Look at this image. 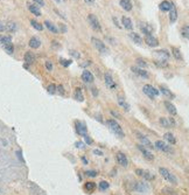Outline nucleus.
Listing matches in <instances>:
<instances>
[{
	"label": "nucleus",
	"instance_id": "6ab92c4d",
	"mask_svg": "<svg viewBox=\"0 0 189 195\" xmlns=\"http://www.w3.org/2000/svg\"><path fill=\"white\" fill-rule=\"evenodd\" d=\"M131 70L134 73V74H137L138 76H140V77H144V78H148V73L146 71V70H144L143 68H139V67H132L131 68Z\"/></svg>",
	"mask_w": 189,
	"mask_h": 195
},
{
	"label": "nucleus",
	"instance_id": "6e6d98bb",
	"mask_svg": "<svg viewBox=\"0 0 189 195\" xmlns=\"http://www.w3.org/2000/svg\"><path fill=\"white\" fill-rule=\"evenodd\" d=\"M36 5H39V6H45V1L43 0H33Z\"/></svg>",
	"mask_w": 189,
	"mask_h": 195
},
{
	"label": "nucleus",
	"instance_id": "49530a36",
	"mask_svg": "<svg viewBox=\"0 0 189 195\" xmlns=\"http://www.w3.org/2000/svg\"><path fill=\"white\" fill-rule=\"evenodd\" d=\"M154 62H155V64L160 68H165L168 66V62H166V61H154Z\"/></svg>",
	"mask_w": 189,
	"mask_h": 195
},
{
	"label": "nucleus",
	"instance_id": "9b49d317",
	"mask_svg": "<svg viewBox=\"0 0 189 195\" xmlns=\"http://www.w3.org/2000/svg\"><path fill=\"white\" fill-rule=\"evenodd\" d=\"M136 135H137V138L140 140V143H141L143 146L147 147V149H154V145L151 143V140H150L147 137H145L144 135H141L140 132H136Z\"/></svg>",
	"mask_w": 189,
	"mask_h": 195
},
{
	"label": "nucleus",
	"instance_id": "3c124183",
	"mask_svg": "<svg viewBox=\"0 0 189 195\" xmlns=\"http://www.w3.org/2000/svg\"><path fill=\"white\" fill-rule=\"evenodd\" d=\"M111 115H112L113 117H116V118H118V119H120L121 118V115L119 112H117L116 110H111Z\"/></svg>",
	"mask_w": 189,
	"mask_h": 195
},
{
	"label": "nucleus",
	"instance_id": "680f3d73",
	"mask_svg": "<svg viewBox=\"0 0 189 195\" xmlns=\"http://www.w3.org/2000/svg\"><path fill=\"white\" fill-rule=\"evenodd\" d=\"M21 154H22V153H21V151H18V152H16V156H18V158H19V159H20L21 161H23L22 156H21Z\"/></svg>",
	"mask_w": 189,
	"mask_h": 195
},
{
	"label": "nucleus",
	"instance_id": "1a4fd4ad",
	"mask_svg": "<svg viewBox=\"0 0 189 195\" xmlns=\"http://www.w3.org/2000/svg\"><path fill=\"white\" fill-rule=\"evenodd\" d=\"M91 41H92V45L96 47V49L100 53H107L109 52V49H107V47L104 45V42L103 41H100L99 39H96V38H92L91 39Z\"/></svg>",
	"mask_w": 189,
	"mask_h": 195
},
{
	"label": "nucleus",
	"instance_id": "052dcab7",
	"mask_svg": "<svg viewBox=\"0 0 189 195\" xmlns=\"http://www.w3.org/2000/svg\"><path fill=\"white\" fill-rule=\"evenodd\" d=\"M93 154H96V156H103V152L99 150H93Z\"/></svg>",
	"mask_w": 189,
	"mask_h": 195
},
{
	"label": "nucleus",
	"instance_id": "bf43d9fd",
	"mask_svg": "<svg viewBox=\"0 0 189 195\" xmlns=\"http://www.w3.org/2000/svg\"><path fill=\"white\" fill-rule=\"evenodd\" d=\"M112 20H113V22H114V25L118 27V28H120V25H119V22H118V20H117V18H112Z\"/></svg>",
	"mask_w": 189,
	"mask_h": 195
},
{
	"label": "nucleus",
	"instance_id": "f257e3e1",
	"mask_svg": "<svg viewBox=\"0 0 189 195\" xmlns=\"http://www.w3.org/2000/svg\"><path fill=\"white\" fill-rule=\"evenodd\" d=\"M106 124H107L109 128H110L117 137H119V138H124V137H125V133H124L121 126L114 119H109L106 121Z\"/></svg>",
	"mask_w": 189,
	"mask_h": 195
},
{
	"label": "nucleus",
	"instance_id": "37998d69",
	"mask_svg": "<svg viewBox=\"0 0 189 195\" xmlns=\"http://www.w3.org/2000/svg\"><path fill=\"white\" fill-rule=\"evenodd\" d=\"M56 87H57V85H55V84H49L48 88H47V91H48L50 95L56 94Z\"/></svg>",
	"mask_w": 189,
	"mask_h": 195
},
{
	"label": "nucleus",
	"instance_id": "39448f33",
	"mask_svg": "<svg viewBox=\"0 0 189 195\" xmlns=\"http://www.w3.org/2000/svg\"><path fill=\"white\" fill-rule=\"evenodd\" d=\"M153 55L155 56V59L157 61H166L168 62L169 60V52L166 50V49H159V50H155V52L153 53Z\"/></svg>",
	"mask_w": 189,
	"mask_h": 195
},
{
	"label": "nucleus",
	"instance_id": "ea45409f",
	"mask_svg": "<svg viewBox=\"0 0 189 195\" xmlns=\"http://www.w3.org/2000/svg\"><path fill=\"white\" fill-rule=\"evenodd\" d=\"M162 194L164 195H176L174 189H172V188H168V187H165L162 189Z\"/></svg>",
	"mask_w": 189,
	"mask_h": 195
},
{
	"label": "nucleus",
	"instance_id": "72a5a7b5",
	"mask_svg": "<svg viewBox=\"0 0 189 195\" xmlns=\"http://www.w3.org/2000/svg\"><path fill=\"white\" fill-rule=\"evenodd\" d=\"M130 38L133 40V42H136V43H138V45H141L143 43V39H141V36L139 35V34H137V33H130Z\"/></svg>",
	"mask_w": 189,
	"mask_h": 195
},
{
	"label": "nucleus",
	"instance_id": "2f4dec72",
	"mask_svg": "<svg viewBox=\"0 0 189 195\" xmlns=\"http://www.w3.org/2000/svg\"><path fill=\"white\" fill-rule=\"evenodd\" d=\"M28 9L30 11V13H32V14L36 15V16H40V15H41V11H40V8H39L36 5L28 4Z\"/></svg>",
	"mask_w": 189,
	"mask_h": 195
},
{
	"label": "nucleus",
	"instance_id": "864d4df0",
	"mask_svg": "<svg viewBox=\"0 0 189 195\" xmlns=\"http://www.w3.org/2000/svg\"><path fill=\"white\" fill-rule=\"evenodd\" d=\"M84 139H85V143L88 144V145H91V144H93V140H92V138H90L89 135H85V137H84Z\"/></svg>",
	"mask_w": 189,
	"mask_h": 195
},
{
	"label": "nucleus",
	"instance_id": "f8f14e48",
	"mask_svg": "<svg viewBox=\"0 0 189 195\" xmlns=\"http://www.w3.org/2000/svg\"><path fill=\"white\" fill-rule=\"evenodd\" d=\"M116 160L121 167H127L129 166V159L125 156V153H123V152H118L116 154Z\"/></svg>",
	"mask_w": 189,
	"mask_h": 195
},
{
	"label": "nucleus",
	"instance_id": "09e8293b",
	"mask_svg": "<svg viewBox=\"0 0 189 195\" xmlns=\"http://www.w3.org/2000/svg\"><path fill=\"white\" fill-rule=\"evenodd\" d=\"M56 92H59L60 95H64V88H63V85H57V87H56Z\"/></svg>",
	"mask_w": 189,
	"mask_h": 195
},
{
	"label": "nucleus",
	"instance_id": "6e6552de",
	"mask_svg": "<svg viewBox=\"0 0 189 195\" xmlns=\"http://www.w3.org/2000/svg\"><path fill=\"white\" fill-rule=\"evenodd\" d=\"M136 174L138 175V176L144 178L146 181H152V180H154V179H155V176H154L151 172H148V171H144V169H141V168H137Z\"/></svg>",
	"mask_w": 189,
	"mask_h": 195
},
{
	"label": "nucleus",
	"instance_id": "a18cd8bd",
	"mask_svg": "<svg viewBox=\"0 0 189 195\" xmlns=\"http://www.w3.org/2000/svg\"><path fill=\"white\" fill-rule=\"evenodd\" d=\"M136 61H137V64L139 66V68H146L147 67V63H146L143 59H137Z\"/></svg>",
	"mask_w": 189,
	"mask_h": 195
},
{
	"label": "nucleus",
	"instance_id": "a19ab883",
	"mask_svg": "<svg viewBox=\"0 0 189 195\" xmlns=\"http://www.w3.org/2000/svg\"><path fill=\"white\" fill-rule=\"evenodd\" d=\"M98 187L100 190H106V189H109V187H110V183H109L107 181H100Z\"/></svg>",
	"mask_w": 189,
	"mask_h": 195
},
{
	"label": "nucleus",
	"instance_id": "0e129e2a",
	"mask_svg": "<svg viewBox=\"0 0 189 195\" xmlns=\"http://www.w3.org/2000/svg\"><path fill=\"white\" fill-rule=\"evenodd\" d=\"M89 64H91V61H86V62L82 63L81 66H82V67H86V66H89Z\"/></svg>",
	"mask_w": 189,
	"mask_h": 195
},
{
	"label": "nucleus",
	"instance_id": "603ef678",
	"mask_svg": "<svg viewBox=\"0 0 189 195\" xmlns=\"http://www.w3.org/2000/svg\"><path fill=\"white\" fill-rule=\"evenodd\" d=\"M70 55H73V56L76 57V59H79V57H81V54L77 53L76 50H70Z\"/></svg>",
	"mask_w": 189,
	"mask_h": 195
},
{
	"label": "nucleus",
	"instance_id": "473e14b6",
	"mask_svg": "<svg viewBox=\"0 0 189 195\" xmlns=\"http://www.w3.org/2000/svg\"><path fill=\"white\" fill-rule=\"evenodd\" d=\"M172 53H173V56H174L177 61L183 60V56H182V54H181V52H180V49H179V48H176V47H172Z\"/></svg>",
	"mask_w": 189,
	"mask_h": 195
},
{
	"label": "nucleus",
	"instance_id": "ddd939ff",
	"mask_svg": "<svg viewBox=\"0 0 189 195\" xmlns=\"http://www.w3.org/2000/svg\"><path fill=\"white\" fill-rule=\"evenodd\" d=\"M75 125H76V131H77L78 135H82V137L88 135V128H86V126H85V124H84L83 121L76 120Z\"/></svg>",
	"mask_w": 189,
	"mask_h": 195
},
{
	"label": "nucleus",
	"instance_id": "a211bd4d",
	"mask_svg": "<svg viewBox=\"0 0 189 195\" xmlns=\"http://www.w3.org/2000/svg\"><path fill=\"white\" fill-rule=\"evenodd\" d=\"M145 41H146V43L150 47H158L159 46V40L157 38H154L153 35H146Z\"/></svg>",
	"mask_w": 189,
	"mask_h": 195
},
{
	"label": "nucleus",
	"instance_id": "bb28decb",
	"mask_svg": "<svg viewBox=\"0 0 189 195\" xmlns=\"http://www.w3.org/2000/svg\"><path fill=\"white\" fill-rule=\"evenodd\" d=\"M45 26L48 28V29L50 30L53 34H59V29H57V27L54 25L52 21H49V20H46L45 21Z\"/></svg>",
	"mask_w": 189,
	"mask_h": 195
},
{
	"label": "nucleus",
	"instance_id": "cd10ccee",
	"mask_svg": "<svg viewBox=\"0 0 189 195\" xmlns=\"http://www.w3.org/2000/svg\"><path fill=\"white\" fill-rule=\"evenodd\" d=\"M23 60H25V62H26L27 64H32V63L35 61V55H34L32 52H27L26 54H25Z\"/></svg>",
	"mask_w": 189,
	"mask_h": 195
},
{
	"label": "nucleus",
	"instance_id": "7c9ffc66",
	"mask_svg": "<svg viewBox=\"0 0 189 195\" xmlns=\"http://www.w3.org/2000/svg\"><path fill=\"white\" fill-rule=\"evenodd\" d=\"M74 97L77 102H83L84 101V96H83V92L81 90V88H76L75 89V92H74Z\"/></svg>",
	"mask_w": 189,
	"mask_h": 195
},
{
	"label": "nucleus",
	"instance_id": "0eeeda50",
	"mask_svg": "<svg viewBox=\"0 0 189 195\" xmlns=\"http://www.w3.org/2000/svg\"><path fill=\"white\" fill-rule=\"evenodd\" d=\"M133 188L138 193H146V192L150 190V185L147 182H144V181H137Z\"/></svg>",
	"mask_w": 189,
	"mask_h": 195
},
{
	"label": "nucleus",
	"instance_id": "c756f323",
	"mask_svg": "<svg viewBox=\"0 0 189 195\" xmlns=\"http://www.w3.org/2000/svg\"><path fill=\"white\" fill-rule=\"evenodd\" d=\"M120 6L123 9H125V11H127L130 12L131 9H132V2H131V0H120Z\"/></svg>",
	"mask_w": 189,
	"mask_h": 195
},
{
	"label": "nucleus",
	"instance_id": "e433bc0d",
	"mask_svg": "<svg viewBox=\"0 0 189 195\" xmlns=\"http://www.w3.org/2000/svg\"><path fill=\"white\" fill-rule=\"evenodd\" d=\"M5 26H6V30H7V32H11V33H14L15 30H16V28H18V27H16V23L12 22V21L7 22Z\"/></svg>",
	"mask_w": 189,
	"mask_h": 195
},
{
	"label": "nucleus",
	"instance_id": "4468645a",
	"mask_svg": "<svg viewBox=\"0 0 189 195\" xmlns=\"http://www.w3.org/2000/svg\"><path fill=\"white\" fill-rule=\"evenodd\" d=\"M137 147H138V150L140 151L141 153H143V156H144V158H146L147 160H153L154 159V156L152 154V152L147 147H145V146H143L141 144H139V145H137Z\"/></svg>",
	"mask_w": 189,
	"mask_h": 195
},
{
	"label": "nucleus",
	"instance_id": "4be33fe9",
	"mask_svg": "<svg viewBox=\"0 0 189 195\" xmlns=\"http://www.w3.org/2000/svg\"><path fill=\"white\" fill-rule=\"evenodd\" d=\"M82 80H83V82L85 83H92L95 78H93L92 73H90L89 70H84L83 73H82Z\"/></svg>",
	"mask_w": 189,
	"mask_h": 195
},
{
	"label": "nucleus",
	"instance_id": "c03bdc74",
	"mask_svg": "<svg viewBox=\"0 0 189 195\" xmlns=\"http://www.w3.org/2000/svg\"><path fill=\"white\" fill-rule=\"evenodd\" d=\"M60 63L62 64V66H63V67H69V66L73 63V61H71V60H66V59H61Z\"/></svg>",
	"mask_w": 189,
	"mask_h": 195
},
{
	"label": "nucleus",
	"instance_id": "f704fd0d",
	"mask_svg": "<svg viewBox=\"0 0 189 195\" xmlns=\"http://www.w3.org/2000/svg\"><path fill=\"white\" fill-rule=\"evenodd\" d=\"M164 137H165V139H166L167 142L169 144H172V145H174L175 143H176V139H175V137L173 133H170V132H167V133H165L164 135Z\"/></svg>",
	"mask_w": 189,
	"mask_h": 195
},
{
	"label": "nucleus",
	"instance_id": "58836bf2",
	"mask_svg": "<svg viewBox=\"0 0 189 195\" xmlns=\"http://www.w3.org/2000/svg\"><path fill=\"white\" fill-rule=\"evenodd\" d=\"M30 25L35 28L36 30H42L43 29V26L41 25V23L39 22V21H36V20H30Z\"/></svg>",
	"mask_w": 189,
	"mask_h": 195
},
{
	"label": "nucleus",
	"instance_id": "13d9d810",
	"mask_svg": "<svg viewBox=\"0 0 189 195\" xmlns=\"http://www.w3.org/2000/svg\"><path fill=\"white\" fill-rule=\"evenodd\" d=\"M91 91H92V95H93L95 97H97V96H98V90H97L96 88H92V89H91Z\"/></svg>",
	"mask_w": 189,
	"mask_h": 195
},
{
	"label": "nucleus",
	"instance_id": "b1692460",
	"mask_svg": "<svg viewBox=\"0 0 189 195\" xmlns=\"http://www.w3.org/2000/svg\"><path fill=\"white\" fill-rule=\"evenodd\" d=\"M28 45H29V47L33 48V49H38V48H40V46H41V41H40V39H38L36 36H33V38H30Z\"/></svg>",
	"mask_w": 189,
	"mask_h": 195
},
{
	"label": "nucleus",
	"instance_id": "e2e57ef3",
	"mask_svg": "<svg viewBox=\"0 0 189 195\" xmlns=\"http://www.w3.org/2000/svg\"><path fill=\"white\" fill-rule=\"evenodd\" d=\"M84 2L88 4V5H93V4H95V0H84Z\"/></svg>",
	"mask_w": 189,
	"mask_h": 195
},
{
	"label": "nucleus",
	"instance_id": "5701e85b",
	"mask_svg": "<svg viewBox=\"0 0 189 195\" xmlns=\"http://www.w3.org/2000/svg\"><path fill=\"white\" fill-rule=\"evenodd\" d=\"M165 106H166L167 111L170 113L172 116H176L177 110H176V108H175L174 104H172V103H170V102H168V101H165Z\"/></svg>",
	"mask_w": 189,
	"mask_h": 195
},
{
	"label": "nucleus",
	"instance_id": "4c0bfd02",
	"mask_svg": "<svg viewBox=\"0 0 189 195\" xmlns=\"http://www.w3.org/2000/svg\"><path fill=\"white\" fill-rule=\"evenodd\" d=\"M4 49H5V52L7 53V54L12 55L13 52H14V46H13V43H7V45L4 46Z\"/></svg>",
	"mask_w": 189,
	"mask_h": 195
},
{
	"label": "nucleus",
	"instance_id": "a878e982",
	"mask_svg": "<svg viewBox=\"0 0 189 195\" xmlns=\"http://www.w3.org/2000/svg\"><path fill=\"white\" fill-rule=\"evenodd\" d=\"M177 20V9L175 7V5H173L172 9L169 11V21L172 23H174Z\"/></svg>",
	"mask_w": 189,
	"mask_h": 195
},
{
	"label": "nucleus",
	"instance_id": "c85d7f7f",
	"mask_svg": "<svg viewBox=\"0 0 189 195\" xmlns=\"http://www.w3.org/2000/svg\"><path fill=\"white\" fill-rule=\"evenodd\" d=\"M117 101H118V104L120 105L124 110L129 111V110H130V104L127 103V102H126V101H125V98L123 97V96H119V97L117 98Z\"/></svg>",
	"mask_w": 189,
	"mask_h": 195
},
{
	"label": "nucleus",
	"instance_id": "8fccbe9b",
	"mask_svg": "<svg viewBox=\"0 0 189 195\" xmlns=\"http://www.w3.org/2000/svg\"><path fill=\"white\" fill-rule=\"evenodd\" d=\"M46 68H47V70L52 71L53 70V63L50 61H46Z\"/></svg>",
	"mask_w": 189,
	"mask_h": 195
},
{
	"label": "nucleus",
	"instance_id": "dca6fc26",
	"mask_svg": "<svg viewBox=\"0 0 189 195\" xmlns=\"http://www.w3.org/2000/svg\"><path fill=\"white\" fill-rule=\"evenodd\" d=\"M173 2L172 1H168V0H164V1H161L159 4V8L160 11H162V12H169L172 7H173Z\"/></svg>",
	"mask_w": 189,
	"mask_h": 195
},
{
	"label": "nucleus",
	"instance_id": "79ce46f5",
	"mask_svg": "<svg viewBox=\"0 0 189 195\" xmlns=\"http://www.w3.org/2000/svg\"><path fill=\"white\" fill-rule=\"evenodd\" d=\"M181 33H182V36H183V38L189 39V25L188 26H184V27L182 28Z\"/></svg>",
	"mask_w": 189,
	"mask_h": 195
},
{
	"label": "nucleus",
	"instance_id": "20e7f679",
	"mask_svg": "<svg viewBox=\"0 0 189 195\" xmlns=\"http://www.w3.org/2000/svg\"><path fill=\"white\" fill-rule=\"evenodd\" d=\"M154 147L160 151H162V152H165V153H169V154L174 153V150L169 145H167L165 142H162V140H157L155 144H154Z\"/></svg>",
	"mask_w": 189,
	"mask_h": 195
},
{
	"label": "nucleus",
	"instance_id": "de8ad7c7",
	"mask_svg": "<svg viewBox=\"0 0 189 195\" xmlns=\"http://www.w3.org/2000/svg\"><path fill=\"white\" fill-rule=\"evenodd\" d=\"M85 175L91 176V178H95V176H97V172H96V171H86V172H85Z\"/></svg>",
	"mask_w": 189,
	"mask_h": 195
},
{
	"label": "nucleus",
	"instance_id": "aec40b11",
	"mask_svg": "<svg viewBox=\"0 0 189 195\" xmlns=\"http://www.w3.org/2000/svg\"><path fill=\"white\" fill-rule=\"evenodd\" d=\"M96 188H97V186H96V183L93 181H88V182L84 183V190L86 193H89V194H92L96 190Z\"/></svg>",
	"mask_w": 189,
	"mask_h": 195
},
{
	"label": "nucleus",
	"instance_id": "9d476101",
	"mask_svg": "<svg viewBox=\"0 0 189 195\" xmlns=\"http://www.w3.org/2000/svg\"><path fill=\"white\" fill-rule=\"evenodd\" d=\"M104 81H105L106 87H107L109 89L114 90V89L117 88V83L114 82L113 77H112V75H111L110 73H105V74H104Z\"/></svg>",
	"mask_w": 189,
	"mask_h": 195
},
{
	"label": "nucleus",
	"instance_id": "f03ea898",
	"mask_svg": "<svg viewBox=\"0 0 189 195\" xmlns=\"http://www.w3.org/2000/svg\"><path fill=\"white\" fill-rule=\"evenodd\" d=\"M159 173L160 175H161L165 180L168 181V182H170V183H173V185H177V183H179V182H177V178L175 176L173 173L169 172L167 168H165V167H160Z\"/></svg>",
	"mask_w": 189,
	"mask_h": 195
},
{
	"label": "nucleus",
	"instance_id": "2eb2a0df",
	"mask_svg": "<svg viewBox=\"0 0 189 195\" xmlns=\"http://www.w3.org/2000/svg\"><path fill=\"white\" fill-rule=\"evenodd\" d=\"M160 125L162 126V128H173L175 125V121L173 118H165V117H161L160 118Z\"/></svg>",
	"mask_w": 189,
	"mask_h": 195
},
{
	"label": "nucleus",
	"instance_id": "69168bd1",
	"mask_svg": "<svg viewBox=\"0 0 189 195\" xmlns=\"http://www.w3.org/2000/svg\"><path fill=\"white\" fill-rule=\"evenodd\" d=\"M55 1H56V2H61V0H55Z\"/></svg>",
	"mask_w": 189,
	"mask_h": 195
},
{
	"label": "nucleus",
	"instance_id": "4d7b16f0",
	"mask_svg": "<svg viewBox=\"0 0 189 195\" xmlns=\"http://www.w3.org/2000/svg\"><path fill=\"white\" fill-rule=\"evenodd\" d=\"M4 30H6V26L2 21H0V32H4Z\"/></svg>",
	"mask_w": 189,
	"mask_h": 195
},
{
	"label": "nucleus",
	"instance_id": "c9c22d12",
	"mask_svg": "<svg viewBox=\"0 0 189 195\" xmlns=\"http://www.w3.org/2000/svg\"><path fill=\"white\" fill-rule=\"evenodd\" d=\"M7 43H12V38L9 35H0V45L5 46Z\"/></svg>",
	"mask_w": 189,
	"mask_h": 195
},
{
	"label": "nucleus",
	"instance_id": "393cba45",
	"mask_svg": "<svg viewBox=\"0 0 189 195\" xmlns=\"http://www.w3.org/2000/svg\"><path fill=\"white\" fill-rule=\"evenodd\" d=\"M121 23H123V26L126 28V29L131 30L133 28V25H132V20L127 18V16H123L121 18Z\"/></svg>",
	"mask_w": 189,
	"mask_h": 195
},
{
	"label": "nucleus",
	"instance_id": "5fc2aeb1",
	"mask_svg": "<svg viewBox=\"0 0 189 195\" xmlns=\"http://www.w3.org/2000/svg\"><path fill=\"white\" fill-rule=\"evenodd\" d=\"M59 26H60V29L62 30V33H67V27H66V25H64V23H60V25H59Z\"/></svg>",
	"mask_w": 189,
	"mask_h": 195
},
{
	"label": "nucleus",
	"instance_id": "7ed1b4c3",
	"mask_svg": "<svg viewBox=\"0 0 189 195\" xmlns=\"http://www.w3.org/2000/svg\"><path fill=\"white\" fill-rule=\"evenodd\" d=\"M143 91H144V94L146 96H148V97L151 98V99H154V98L157 97V96H159L160 91L158 89H155L153 85L151 84H146L143 87Z\"/></svg>",
	"mask_w": 189,
	"mask_h": 195
},
{
	"label": "nucleus",
	"instance_id": "423d86ee",
	"mask_svg": "<svg viewBox=\"0 0 189 195\" xmlns=\"http://www.w3.org/2000/svg\"><path fill=\"white\" fill-rule=\"evenodd\" d=\"M88 21L90 23V26L92 27L93 30H97V32H100L102 30V26L99 23V20L97 19V16L93 14H89L88 15Z\"/></svg>",
	"mask_w": 189,
	"mask_h": 195
},
{
	"label": "nucleus",
	"instance_id": "f3484780",
	"mask_svg": "<svg viewBox=\"0 0 189 195\" xmlns=\"http://www.w3.org/2000/svg\"><path fill=\"white\" fill-rule=\"evenodd\" d=\"M139 27L141 32L144 33L145 35H152L153 33V27H152L150 23H145V22H140L139 23Z\"/></svg>",
	"mask_w": 189,
	"mask_h": 195
},
{
	"label": "nucleus",
	"instance_id": "412c9836",
	"mask_svg": "<svg viewBox=\"0 0 189 195\" xmlns=\"http://www.w3.org/2000/svg\"><path fill=\"white\" fill-rule=\"evenodd\" d=\"M160 92L165 96L166 98H169V99H174L175 98V95L172 92V91L169 90L168 88H166V87H164V85H161L160 87Z\"/></svg>",
	"mask_w": 189,
	"mask_h": 195
}]
</instances>
